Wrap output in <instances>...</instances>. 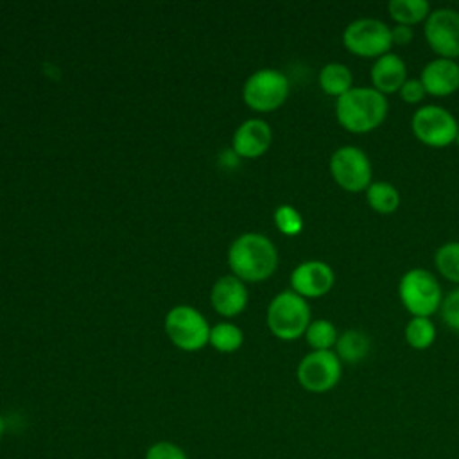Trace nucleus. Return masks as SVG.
I'll return each instance as SVG.
<instances>
[{
  "mask_svg": "<svg viewBox=\"0 0 459 459\" xmlns=\"http://www.w3.org/2000/svg\"><path fill=\"white\" fill-rule=\"evenodd\" d=\"M398 93H400L402 100L407 102V104H418L427 95V91H425V88H423L420 79H407Z\"/></svg>",
  "mask_w": 459,
  "mask_h": 459,
  "instance_id": "28",
  "label": "nucleus"
},
{
  "mask_svg": "<svg viewBox=\"0 0 459 459\" xmlns=\"http://www.w3.org/2000/svg\"><path fill=\"white\" fill-rule=\"evenodd\" d=\"M212 305L221 316L233 317L246 308L247 289L237 276H222L212 289Z\"/></svg>",
  "mask_w": 459,
  "mask_h": 459,
  "instance_id": "16",
  "label": "nucleus"
},
{
  "mask_svg": "<svg viewBox=\"0 0 459 459\" xmlns=\"http://www.w3.org/2000/svg\"><path fill=\"white\" fill-rule=\"evenodd\" d=\"M233 276L244 281H262L269 278L278 265L274 244L260 233H244L228 253Z\"/></svg>",
  "mask_w": 459,
  "mask_h": 459,
  "instance_id": "2",
  "label": "nucleus"
},
{
  "mask_svg": "<svg viewBox=\"0 0 459 459\" xmlns=\"http://www.w3.org/2000/svg\"><path fill=\"white\" fill-rule=\"evenodd\" d=\"M369 77L373 88L382 95L396 93L407 81V66L398 54L387 52L382 57L375 59L369 70Z\"/></svg>",
  "mask_w": 459,
  "mask_h": 459,
  "instance_id": "15",
  "label": "nucleus"
},
{
  "mask_svg": "<svg viewBox=\"0 0 459 459\" xmlns=\"http://www.w3.org/2000/svg\"><path fill=\"white\" fill-rule=\"evenodd\" d=\"M412 38H414L412 27H409V25H394V27H391L393 45L405 47V45H409L412 41Z\"/></svg>",
  "mask_w": 459,
  "mask_h": 459,
  "instance_id": "29",
  "label": "nucleus"
},
{
  "mask_svg": "<svg viewBox=\"0 0 459 459\" xmlns=\"http://www.w3.org/2000/svg\"><path fill=\"white\" fill-rule=\"evenodd\" d=\"M274 224L283 235L294 237L303 230V217L296 208L289 204H281L274 212Z\"/></svg>",
  "mask_w": 459,
  "mask_h": 459,
  "instance_id": "25",
  "label": "nucleus"
},
{
  "mask_svg": "<svg viewBox=\"0 0 459 459\" xmlns=\"http://www.w3.org/2000/svg\"><path fill=\"white\" fill-rule=\"evenodd\" d=\"M330 174L346 192H366L373 183V169L368 154L353 145H342L330 158Z\"/></svg>",
  "mask_w": 459,
  "mask_h": 459,
  "instance_id": "7",
  "label": "nucleus"
},
{
  "mask_svg": "<svg viewBox=\"0 0 459 459\" xmlns=\"http://www.w3.org/2000/svg\"><path fill=\"white\" fill-rule=\"evenodd\" d=\"M289 97V79L274 68L255 72L244 84V100L255 111H273Z\"/></svg>",
  "mask_w": 459,
  "mask_h": 459,
  "instance_id": "10",
  "label": "nucleus"
},
{
  "mask_svg": "<svg viewBox=\"0 0 459 459\" xmlns=\"http://www.w3.org/2000/svg\"><path fill=\"white\" fill-rule=\"evenodd\" d=\"M308 325L310 307L307 299L294 290L280 292L267 307V326L278 339L294 341L305 335Z\"/></svg>",
  "mask_w": 459,
  "mask_h": 459,
  "instance_id": "4",
  "label": "nucleus"
},
{
  "mask_svg": "<svg viewBox=\"0 0 459 459\" xmlns=\"http://www.w3.org/2000/svg\"><path fill=\"white\" fill-rule=\"evenodd\" d=\"M455 143H457V147H459V131H457V136H455Z\"/></svg>",
  "mask_w": 459,
  "mask_h": 459,
  "instance_id": "31",
  "label": "nucleus"
},
{
  "mask_svg": "<svg viewBox=\"0 0 459 459\" xmlns=\"http://www.w3.org/2000/svg\"><path fill=\"white\" fill-rule=\"evenodd\" d=\"M387 111L389 104L385 95L373 86H353L335 100L337 122L355 134H364L382 126Z\"/></svg>",
  "mask_w": 459,
  "mask_h": 459,
  "instance_id": "1",
  "label": "nucleus"
},
{
  "mask_svg": "<svg viewBox=\"0 0 459 459\" xmlns=\"http://www.w3.org/2000/svg\"><path fill=\"white\" fill-rule=\"evenodd\" d=\"M387 11L396 25L412 27L429 18L430 4L427 0H391L387 4Z\"/></svg>",
  "mask_w": 459,
  "mask_h": 459,
  "instance_id": "19",
  "label": "nucleus"
},
{
  "mask_svg": "<svg viewBox=\"0 0 459 459\" xmlns=\"http://www.w3.org/2000/svg\"><path fill=\"white\" fill-rule=\"evenodd\" d=\"M436 269L448 281L459 283V242H446L434 255Z\"/></svg>",
  "mask_w": 459,
  "mask_h": 459,
  "instance_id": "23",
  "label": "nucleus"
},
{
  "mask_svg": "<svg viewBox=\"0 0 459 459\" xmlns=\"http://www.w3.org/2000/svg\"><path fill=\"white\" fill-rule=\"evenodd\" d=\"M405 341L414 350H427L436 341V326L430 317H411L405 326Z\"/></svg>",
  "mask_w": 459,
  "mask_h": 459,
  "instance_id": "22",
  "label": "nucleus"
},
{
  "mask_svg": "<svg viewBox=\"0 0 459 459\" xmlns=\"http://www.w3.org/2000/svg\"><path fill=\"white\" fill-rule=\"evenodd\" d=\"M337 328L333 323H330L328 319H316L310 321L307 332H305V339L308 342V346L312 348V351H326L332 350L337 342Z\"/></svg>",
  "mask_w": 459,
  "mask_h": 459,
  "instance_id": "21",
  "label": "nucleus"
},
{
  "mask_svg": "<svg viewBox=\"0 0 459 459\" xmlns=\"http://www.w3.org/2000/svg\"><path fill=\"white\" fill-rule=\"evenodd\" d=\"M333 269L323 260L301 262L290 274V290L301 298H321L333 287Z\"/></svg>",
  "mask_w": 459,
  "mask_h": 459,
  "instance_id": "12",
  "label": "nucleus"
},
{
  "mask_svg": "<svg viewBox=\"0 0 459 459\" xmlns=\"http://www.w3.org/2000/svg\"><path fill=\"white\" fill-rule=\"evenodd\" d=\"M423 34L434 54L445 59L459 57V11L439 7L425 20Z\"/></svg>",
  "mask_w": 459,
  "mask_h": 459,
  "instance_id": "11",
  "label": "nucleus"
},
{
  "mask_svg": "<svg viewBox=\"0 0 459 459\" xmlns=\"http://www.w3.org/2000/svg\"><path fill=\"white\" fill-rule=\"evenodd\" d=\"M369 350H371L369 337L357 328L346 330L337 337V342H335V355L339 357L341 362H346V364H357L364 360Z\"/></svg>",
  "mask_w": 459,
  "mask_h": 459,
  "instance_id": "17",
  "label": "nucleus"
},
{
  "mask_svg": "<svg viewBox=\"0 0 459 459\" xmlns=\"http://www.w3.org/2000/svg\"><path fill=\"white\" fill-rule=\"evenodd\" d=\"M242 341H244V335L240 328L231 323H219L210 330V344L222 353H231L238 350Z\"/></svg>",
  "mask_w": 459,
  "mask_h": 459,
  "instance_id": "24",
  "label": "nucleus"
},
{
  "mask_svg": "<svg viewBox=\"0 0 459 459\" xmlns=\"http://www.w3.org/2000/svg\"><path fill=\"white\" fill-rule=\"evenodd\" d=\"M342 45L359 57H382L391 52V27L378 18H357L342 30Z\"/></svg>",
  "mask_w": 459,
  "mask_h": 459,
  "instance_id": "5",
  "label": "nucleus"
},
{
  "mask_svg": "<svg viewBox=\"0 0 459 459\" xmlns=\"http://www.w3.org/2000/svg\"><path fill=\"white\" fill-rule=\"evenodd\" d=\"M441 312V319L443 323L459 333V289H454L452 292H448L439 307Z\"/></svg>",
  "mask_w": 459,
  "mask_h": 459,
  "instance_id": "26",
  "label": "nucleus"
},
{
  "mask_svg": "<svg viewBox=\"0 0 459 459\" xmlns=\"http://www.w3.org/2000/svg\"><path fill=\"white\" fill-rule=\"evenodd\" d=\"M342 373V362L335 351H310L298 364L296 377L308 393H326L337 385Z\"/></svg>",
  "mask_w": 459,
  "mask_h": 459,
  "instance_id": "9",
  "label": "nucleus"
},
{
  "mask_svg": "<svg viewBox=\"0 0 459 459\" xmlns=\"http://www.w3.org/2000/svg\"><path fill=\"white\" fill-rule=\"evenodd\" d=\"M206 319L192 307H174L165 317V332L170 341L185 351H197L210 341Z\"/></svg>",
  "mask_w": 459,
  "mask_h": 459,
  "instance_id": "8",
  "label": "nucleus"
},
{
  "mask_svg": "<svg viewBox=\"0 0 459 459\" xmlns=\"http://www.w3.org/2000/svg\"><path fill=\"white\" fill-rule=\"evenodd\" d=\"M273 142L271 127L265 120L251 118L246 120L233 134V151L242 158L262 156Z\"/></svg>",
  "mask_w": 459,
  "mask_h": 459,
  "instance_id": "14",
  "label": "nucleus"
},
{
  "mask_svg": "<svg viewBox=\"0 0 459 459\" xmlns=\"http://www.w3.org/2000/svg\"><path fill=\"white\" fill-rule=\"evenodd\" d=\"M143 459H190V457L179 445L172 441H156L147 448Z\"/></svg>",
  "mask_w": 459,
  "mask_h": 459,
  "instance_id": "27",
  "label": "nucleus"
},
{
  "mask_svg": "<svg viewBox=\"0 0 459 459\" xmlns=\"http://www.w3.org/2000/svg\"><path fill=\"white\" fill-rule=\"evenodd\" d=\"M4 434H5V420L0 416V441H2Z\"/></svg>",
  "mask_w": 459,
  "mask_h": 459,
  "instance_id": "30",
  "label": "nucleus"
},
{
  "mask_svg": "<svg viewBox=\"0 0 459 459\" xmlns=\"http://www.w3.org/2000/svg\"><path fill=\"white\" fill-rule=\"evenodd\" d=\"M420 81L432 97H446L459 90V63L455 59L436 57L429 61L420 75Z\"/></svg>",
  "mask_w": 459,
  "mask_h": 459,
  "instance_id": "13",
  "label": "nucleus"
},
{
  "mask_svg": "<svg viewBox=\"0 0 459 459\" xmlns=\"http://www.w3.org/2000/svg\"><path fill=\"white\" fill-rule=\"evenodd\" d=\"M366 201L371 210L382 215H389L400 206L398 190L387 181H373L366 190Z\"/></svg>",
  "mask_w": 459,
  "mask_h": 459,
  "instance_id": "20",
  "label": "nucleus"
},
{
  "mask_svg": "<svg viewBox=\"0 0 459 459\" xmlns=\"http://www.w3.org/2000/svg\"><path fill=\"white\" fill-rule=\"evenodd\" d=\"M411 129L423 145L441 149L455 143L459 124L448 109L436 104H427L414 111Z\"/></svg>",
  "mask_w": 459,
  "mask_h": 459,
  "instance_id": "6",
  "label": "nucleus"
},
{
  "mask_svg": "<svg viewBox=\"0 0 459 459\" xmlns=\"http://www.w3.org/2000/svg\"><path fill=\"white\" fill-rule=\"evenodd\" d=\"M398 296L405 310L412 317H430L439 310L443 301V292L436 276L423 269H409L398 283Z\"/></svg>",
  "mask_w": 459,
  "mask_h": 459,
  "instance_id": "3",
  "label": "nucleus"
},
{
  "mask_svg": "<svg viewBox=\"0 0 459 459\" xmlns=\"http://www.w3.org/2000/svg\"><path fill=\"white\" fill-rule=\"evenodd\" d=\"M319 86L326 95L339 99L353 88V75L346 65L328 63L319 72Z\"/></svg>",
  "mask_w": 459,
  "mask_h": 459,
  "instance_id": "18",
  "label": "nucleus"
}]
</instances>
